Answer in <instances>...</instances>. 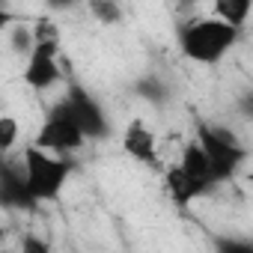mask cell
I'll use <instances>...</instances> for the list:
<instances>
[{
	"label": "cell",
	"instance_id": "obj_1",
	"mask_svg": "<svg viewBox=\"0 0 253 253\" xmlns=\"http://www.w3.org/2000/svg\"><path fill=\"white\" fill-rule=\"evenodd\" d=\"M241 39V30L226 24L217 15L209 18H197L182 24L179 30V51L185 60L197 63V66H217Z\"/></svg>",
	"mask_w": 253,
	"mask_h": 253
},
{
	"label": "cell",
	"instance_id": "obj_2",
	"mask_svg": "<svg viewBox=\"0 0 253 253\" xmlns=\"http://www.w3.org/2000/svg\"><path fill=\"white\" fill-rule=\"evenodd\" d=\"M211 188H214V176H211L206 149L200 146L197 137H191V140L182 146L179 161L164 170V194L170 197L173 206L185 209V206H191L194 200L206 197Z\"/></svg>",
	"mask_w": 253,
	"mask_h": 253
},
{
	"label": "cell",
	"instance_id": "obj_3",
	"mask_svg": "<svg viewBox=\"0 0 253 253\" xmlns=\"http://www.w3.org/2000/svg\"><path fill=\"white\" fill-rule=\"evenodd\" d=\"M21 167H24V179H27V191L33 197L36 206L42 203H57L75 173V164L51 149H42L36 143L24 146L21 152Z\"/></svg>",
	"mask_w": 253,
	"mask_h": 253
},
{
	"label": "cell",
	"instance_id": "obj_4",
	"mask_svg": "<svg viewBox=\"0 0 253 253\" xmlns=\"http://www.w3.org/2000/svg\"><path fill=\"white\" fill-rule=\"evenodd\" d=\"M194 137H197L200 146L206 149V158H209V167H211L214 185H226V182H232V179L241 173L244 161L250 158L247 146L235 137V131L226 128V125H220V122H203V119H200Z\"/></svg>",
	"mask_w": 253,
	"mask_h": 253
},
{
	"label": "cell",
	"instance_id": "obj_5",
	"mask_svg": "<svg viewBox=\"0 0 253 253\" xmlns=\"http://www.w3.org/2000/svg\"><path fill=\"white\" fill-rule=\"evenodd\" d=\"M60 104L69 110V116L84 128L86 140H107V137L113 134V122H110L104 104H101L84 84L72 81L69 89H66V98H63Z\"/></svg>",
	"mask_w": 253,
	"mask_h": 253
},
{
	"label": "cell",
	"instance_id": "obj_6",
	"mask_svg": "<svg viewBox=\"0 0 253 253\" xmlns=\"http://www.w3.org/2000/svg\"><path fill=\"white\" fill-rule=\"evenodd\" d=\"M33 143L42 146V149L60 152V155H72V152L84 149L89 140H86L84 128L69 116V110H66L63 104H54V107L48 110V116L42 119V125H39Z\"/></svg>",
	"mask_w": 253,
	"mask_h": 253
},
{
	"label": "cell",
	"instance_id": "obj_7",
	"mask_svg": "<svg viewBox=\"0 0 253 253\" xmlns=\"http://www.w3.org/2000/svg\"><path fill=\"white\" fill-rule=\"evenodd\" d=\"M21 81L36 89L45 92L51 86H57L63 81V69H60V39H36L33 51L24 57V72Z\"/></svg>",
	"mask_w": 253,
	"mask_h": 253
},
{
	"label": "cell",
	"instance_id": "obj_8",
	"mask_svg": "<svg viewBox=\"0 0 253 253\" xmlns=\"http://www.w3.org/2000/svg\"><path fill=\"white\" fill-rule=\"evenodd\" d=\"M122 152L137 164H146L152 170H161V158H158V137L149 125L137 116L122 128Z\"/></svg>",
	"mask_w": 253,
	"mask_h": 253
},
{
	"label": "cell",
	"instance_id": "obj_9",
	"mask_svg": "<svg viewBox=\"0 0 253 253\" xmlns=\"http://www.w3.org/2000/svg\"><path fill=\"white\" fill-rule=\"evenodd\" d=\"M0 203L9 211H33L39 209L27 191V179H24V167L21 164H3L0 170Z\"/></svg>",
	"mask_w": 253,
	"mask_h": 253
},
{
	"label": "cell",
	"instance_id": "obj_10",
	"mask_svg": "<svg viewBox=\"0 0 253 253\" xmlns=\"http://www.w3.org/2000/svg\"><path fill=\"white\" fill-rule=\"evenodd\" d=\"M211 15H217L226 24L244 30L250 15H253V0H211Z\"/></svg>",
	"mask_w": 253,
	"mask_h": 253
},
{
	"label": "cell",
	"instance_id": "obj_11",
	"mask_svg": "<svg viewBox=\"0 0 253 253\" xmlns=\"http://www.w3.org/2000/svg\"><path fill=\"white\" fill-rule=\"evenodd\" d=\"M134 92H137L143 101H149V104H164V101L170 98L167 84H164L161 78H155V75H143V78L134 84Z\"/></svg>",
	"mask_w": 253,
	"mask_h": 253
},
{
	"label": "cell",
	"instance_id": "obj_12",
	"mask_svg": "<svg viewBox=\"0 0 253 253\" xmlns=\"http://www.w3.org/2000/svg\"><path fill=\"white\" fill-rule=\"evenodd\" d=\"M86 6H89V15L98 24H119L122 21L119 0H86Z\"/></svg>",
	"mask_w": 253,
	"mask_h": 253
},
{
	"label": "cell",
	"instance_id": "obj_13",
	"mask_svg": "<svg viewBox=\"0 0 253 253\" xmlns=\"http://www.w3.org/2000/svg\"><path fill=\"white\" fill-rule=\"evenodd\" d=\"M18 134H21L18 119H15L12 113H3V116H0V152L9 155V152H12V146L18 143Z\"/></svg>",
	"mask_w": 253,
	"mask_h": 253
},
{
	"label": "cell",
	"instance_id": "obj_14",
	"mask_svg": "<svg viewBox=\"0 0 253 253\" xmlns=\"http://www.w3.org/2000/svg\"><path fill=\"white\" fill-rule=\"evenodd\" d=\"M33 45H36V33H33V27L15 24V27L9 30V48H12L18 57H27V54L33 51Z\"/></svg>",
	"mask_w": 253,
	"mask_h": 253
},
{
	"label": "cell",
	"instance_id": "obj_15",
	"mask_svg": "<svg viewBox=\"0 0 253 253\" xmlns=\"http://www.w3.org/2000/svg\"><path fill=\"white\" fill-rule=\"evenodd\" d=\"M211 244L223 253H253V241H244V238H214Z\"/></svg>",
	"mask_w": 253,
	"mask_h": 253
},
{
	"label": "cell",
	"instance_id": "obj_16",
	"mask_svg": "<svg viewBox=\"0 0 253 253\" xmlns=\"http://www.w3.org/2000/svg\"><path fill=\"white\" fill-rule=\"evenodd\" d=\"M21 250H24V253H48L51 244L42 241V238H36V235H27V238L21 241Z\"/></svg>",
	"mask_w": 253,
	"mask_h": 253
},
{
	"label": "cell",
	"instance_id": "obj_17",
	"mask_svg": "<svg viewBox=\"0 0 253 253\" xmlns=\"http://www.w3.org/2000/svg\"><path fill=\"white\" fill-rule=\"evenodd\" d=\"M81 3H84V0H45V6L51 12H69V9H75Z\"/></svg>",
	"mask_w": 253,
	"mask_h": 253
}]
</instances>
